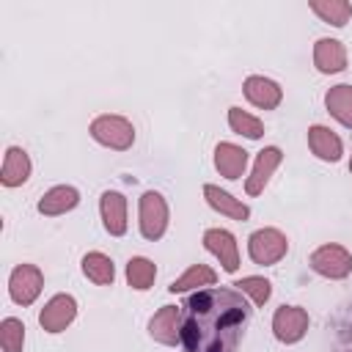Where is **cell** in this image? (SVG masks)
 <instances>
[{"label": "cell", "mask_w": 352, "mask_h": 352, "mask_svg": "<svg viewBox=\"0 0 352 352\" xmlns=\"http://www.w3.org/2000/svg\"><path fill=\"white\" fill-rule=\"evenodd\" d=\"M154 278H157V267H154V261H148V258H143V256L129 258V264H126V280H129L132 289L146 292V289H151Z\"/></svg>", "instance_id": "cb8c5ba5"}, {"label": "cell", "mask_w": 352, "mask_h": 352, "mask_svg": "<svg viewBox=\"0 0 352 352\" xmlns=\"http://www.w3.org/2000/svg\"><path fill=\"white\" fill-rule=\"evenodd\" d=\"M148 333H151L154 341L168 344V346L176 344V341H182V308H176V305H162V308L151 316Z\"/></svg>", "instance_id": "8fae6325"}, {"label": "cell", "mask_w": 352, "mask_h": 352, "mask_svg": "<svg viewBox=\"0 0 352 352\" xmlns=\"http://www.w3.org/2000/svg\"><path fill=\"white\" fill-rule=\"evenodd\" d=\"M324 107L336 121H341L346 129H352V85H346V82L333 85L324 94Z\"/></svg>", "instance_id": "ffe728a7"}, {"label": "cell", "mask_w": 352, "mask_h": 352, "mask_svg": "<svg viewBox=\"0 0 352 352\" xmlns=\"http://www.w3.org/2000/svg\"><path fill=\"white\" fill-rule=\"evenodd\" d=\"M138 214H140V234H143V239L157 242L165 234V228H168V204H165V198L157 190L143 192Z\"/></svg>", "instance_id": "277c9868"}, {"label": "cell", "mask_w": 352, "mask_h": 352, "mask_svg": "<svg viewBox=\"0 0 352 352\" xmlns=\"http://www.w3.org/2000/svg\"><path fill=\"white\" fill-rule=\"evenodd\" d=\"M77 316V300L72 294H55L38 314V324L47 333H60L66 330Z\"/></svg>", "instance_id": "ba28073f"}, {"label": "cell", "mask_w": 352, "mask_h": 352, "mask_svg": "<svg viewBox=\"0 0 352 352\" xmlns=\"http://www.w3.org/2000/svg\"><path fill=\"white\" fill-rule=\"evenodd\" d=\"M228 126H231L236 135H245V138H250V140H258V138L264 135V124H261L256 116L245 113L242 107H231V110H228Z\"/></svg>", "instance_id": "d4e9b609"}, {"label": "cell", "mask_w": 352, "mask_h": 352, "mask_svg": "<svg viewBox=\"0 0 352 352\" xmlns=\"http://www.w3.org/2000/svg\"><path fill=\"white\" fill-rule=\"evenodd\" d=\"M308 146H311V151H314L319 160H324V162H338L341 154H344L341 138H338L333 129L322 126V124H314V126L308 129Z\"/></svg>", "instance_id": "2e32d148"}, {"label": "cell", "mask_w": 352, "mask_h": 352, "mask_svg": "<svg viewBox=\"0 0 352 352\" xmlns=\"http://www.w3.org/2000/svg\"><path fill=\"white\" fill-rule=\"evenodd\" d=\"M77 204H80L77 187H72V184H58V187L47 190V192L38 198V212L47 214V217H58V214L72 212Z\"/></svg>", "instance_id": "9a60e30c"}, {"label": "cell", "mask_w": 352, "mask_h": 352, "mask_svg": "<svg viewBox=\"0 0 352 352\" xmlns=\"http://www.w3.org/2000/svg\"><path fill=\"white\" fill-rule=\"evenodd\" d=\"M311 11L322 22L333 25V28H344L349 22V16H352V6L346 0H314L311 3Z\"/></svg>", "instance_id": "7402d4cb"}, {"label": "cell", "mask_w": 352, "mask_h": 352, "mask_svg": "<svg viewBox=\"0 0 352 352\" xmlns=\"http://www.w3.org/2000/svg\"><path fill=\"white\" fill-rule=\"evenodd\" d=\"M308 330V311L300 305H280L272 316V333L283 344H297Z\"/></svg>", "instance_id": "52a82bcc"}, {"label": "cell", "mask_w": 352, "mask_h": 352, "mask_svg": "<svg viewBox=\"0 0 352 352\" xmlns=\"http://www.w3.org/2000/svg\"><path fill=\"white\" fill-rule=\"evenodd\" d=\"M204 248L214 258H220V264H223L226 272H236V267H239V250H236V239H234L231 231H226V228H209L204 234Z\"/></svg>", "instance_id": "9c48e42d"}, {"label": "cell", "mask_w": 352, "mask_h": 352, "mask_svg": "<svg viewBox=\"0 0 352 352\" xmlns=\"http://www.w3.org/2000/svg\"><path fill=\"white\" fill-rule=\"evenodd\" d=\"M0 346L3 352H22L25 346V324L16 316H6L0 322Z\"/></svg>", "instance_id": "484cf974"}, {"label": "cell", "mask_w": 352, "mask_h": 352, "mask_svg": "<svg viewBox=\"0 0 352 352\" xmlns=\"http://www.w3.org/2000/svg\"><path fill=\"white\" fill-rule=\"evenodd\" d=\"M349 170H352V157H349Z\"/></svg>", "instance_id": "83f0119b"}, {"label": "cell", "mask_w": 352, "mask_h": 352, "mask_svg": "<svg viewBox=\"0 0 352 352\" xmlns=\"http://www.w3.org/2000/svg\"><path fill=\"white\" fill-rule=\"evenodd\" d=\"M99 212H102V223L104 231L110 236H121L126 234V198L118 190H104L99 198Z\"/></svg>", "instance_id": "30bf717a"}, {"label": "cell", "mask_w": 352, "mask_h": 352, "mask_svg": "<svg viewBox=\"0 0 352 352\" xmlns=\"http://www.w3.org/2000/svg\"><path fill=\"white\" fill-rule=\"evenodd\" d=\"M44 289V275L36 264H16L8 275V294L16 305H30Z\"/></svg>", "instance_id": "8992f818"}, {"label": "cell", "mask_w": 352, "mask_h": 352, "mask_svg": "<svg viewBox=\"0 0 352 352\" xmlns=\"http://www.w3.org/2000/svg\"><path fill=\"white\" fill-rule=\"evenodd\" d=\"M314 66L322 74H336L346 69V50L338 38H319L314 44Z\"/></svg>", "instance_id": "5bb4252c"}, {"label": "cell", "mask_w": 352, "mask_h": 352, "mask_svg": "<svg viewBox=\"0 0 352 352\" xmlns=\"http://www.w3.org/2000/svg\"><path fill=\"white\" fill-rule=\"evenodd\" d=\"M234 286H236V292H242V294H250L256 305H264V302L270 300V294H272V283H270L267 278H258V275H248V278H239Z\"/></svg>", "instance_id": "4316f807"}, {"label": "cell", "mask_w": 352, "mask_h": 352, "mask_svg": "<svg viewBox=\"0 0 352 352\" xmlns=\"http://www.w3.org/2000/svg\"><path fill=\"white\" fill-rule=\"evenodd\" d=\"M182 308L184 352H236L253 311L236 289L195 292Z\"/></svg>", "instance_id": "6da1fadb"}, {"label": "cell", "mask_w": 352, "mask_h": 352, "mask_svg": "<svg viewBox=\"0 0 352 352\" xmlns=\"http://www.w3.org/2000/svg\"><path fill=\"white\" fill-rule=\"evenodd\" d=\"M217 280V272L212 270V267H206V264H192L182 278H176L168 289L173 292V294H179V292H190V289H198V286H212Z\"/></svg>", "instance_id": "603a6c76"}, {"label": "cell", "mask_w": 352, "mask_h": 352, "mask_svg": "<svg viewBox=\"0 0 352 352\" xmlns=\"http://www.w3.org/2000/svg\"><path fill=\"white\" fill-rule=\"evenodd\" d=\"M214 168L226 179H239L248 168V151L234 143H217L214 146Z\"/></svg>", "instance_id": "e0dca14e"}, {"label": "cell", "mask_w": 352, "mask_h": 352, "mask_svg": "<svg viewBox=\"0 0 352 352\" xmlns=\"http://www.w3.org/2000/svg\"><path fill=\"white\" fill-rule=\"evenodd\" d=\"M242 88H245L248 102H250L253 107H258V110H275V107L280 104V99H283L280 85H278L275 80H270V77H261V74L248 77Z\"/></svg>", "instance_id": "7c38bea8"}, {"label": "cell", "mask_w": 352, "mask_h": 352, "mask_svg": "<svg viewBox=\"0 0 352 352\" xmlns=\"http://www.w3.org/2000/svg\"><path fill=\"white\" fill-rule=\"evenodd\" d=\"M28 176H30V157H28V151L19 148V146H11L6 151V157H3L0 182L6 187H19V184L28 182Z\"/></svg>", "instance_id": "ac0fdd59"}, {"label": "cell", "mask_w": 352, "mask_h": 352, "mask_svg": "<svg viewBox=\"0 0 352 352\" xmlns=\"http://www.w3.org/2000/svg\"><path fill=\"white\" fill-rule=\"evenodd\" d=\"M91 138L107 148L126 151L135 143V126L124 116H96L91 121Z\"/></svg>", "instance_id": "7a4b0ae2"}, {"label": "cell", "mask_w": 352, "mask_h": 352, "mask_svg": "<svg viewBox=\"0 0 352 352\" xmlns=\"http://www.w3.org/2000/svg\"><path fill=\"white\" fill-rule=\"evenodd\" d=\"M204 195H206V204H209L212 209H217L220 214H228L231 220H239V223H245V220L250 217V209H248V204L236 201L231 192L220 190L217 184H204Z\"/></svg>", "instance_id": "d6986e66"}, {"label": "cell", "mask_w": 352, "mask_h": 352, "mask_svg": "<svg viewBox=\"0 0 352 352\" xmlns=\"http://www.w3.org/2000/svg\"><path fill=\"white\" fill-rule=\"evenodd\" d=\"M82 272L96 286H110L116 280V264H113V258L104 256V253H99V250H91V253L82 256Z\"/></svg>", "instance_id": "44dd1931"}, {"label": "cell", "mask_w": 352, "mask_h": 352, "mask_svg": "<svg viewBox=\"0 0 352 352\" xmlns=\"http://www.w3.org/2000/svg\"><path fill=\"white\" fill-rule=\"evenodd\" d=\"M311 270L319 272L322 278H333V280H341L352 272V253L344 248V245H322L311 253Z\"/></svg>", "instance_id": "5b68a950"}, {"label": "cell", "mask_w": 352, "mask_h": 352, "mask_svg": "<svg viewBox=\"0 0 352 352\" xmlns=\"http://www.w3.org/2000/svg\"><path fill=\"white\" fill-rule=\"evenodd\" d=\"M280 160H283V154H280L278 146H267V148H261L258 157H256L253 173H250L248 182H245V192H248V195H258V192H264V187H267L270 176L275 173V168L280 165Z\"/></svg>", "instance_id": "4fadbf2b"}, {"label": "cell", "mask_w": 352, "mask_h": 352, "mask_svg": "<svg viewBox=\"0 0 352 352\" xmlns=\"http://www.w3.org/2000/svg\"><path fill=\"white\" fill-rule=\"evenodd\" d=\"M289 250V239L283 231L278 228H258L250 234L248 239V253L256 264L261 267H270V264H278Z\"/></svg>", "instance_id": "3957f363"}]
</instances>
